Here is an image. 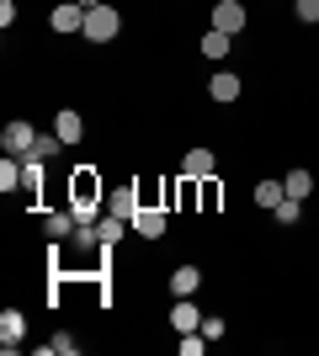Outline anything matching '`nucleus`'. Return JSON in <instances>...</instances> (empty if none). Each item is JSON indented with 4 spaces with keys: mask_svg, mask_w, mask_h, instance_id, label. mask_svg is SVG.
Instances as JSON below:
<instances>
[{
    "mask_svg": "<svg viewBox=\"0 0 319 356\" xmlns=\"http://www.w3.org/2000/svg\"><path fill=\"white\" fill-rule=\"evenodd\" d=\"M208 96H213V102H234V96H240V74L218 70V74L208 80Z\"/></svg>",
    "mask_w": 319,
    "mask_h": 356,
    "instance_id": "nucleus-13",
    "label": "nucleus"
},
{
    "mask_svg": "<svg viewBox=\"0 0 319 356\" xmlns=\"http://www.w3.org/2000/svg\"><path fill=\"white\" fill-rule=\"evenodd\" d=\"M80 346L69 341V335H54V346H43V356H75Z\"/></svg>",
    "mask_w": 319,
    "mask_h": 356,
    "instance_id": "nucleus-22",
    "label": "nucleus"
},
{
    "mask_svg": "<svg viewBox=\"0 0 319 356\" xmlns=\"http://www.w3.org/2000/svg\"><path fill=\"white\" fill-rule=\"evenodd\" d=\"M202 287V271L197 266H176L170 271V298H192Z\"/></svg>",
    "mask_w": 319,
    "mask_h": 356,
    "instance_id": "nucleus-11",
    "label": "nucleus"
},
{
    "mask_svg": "<svg viewBox=\"0 0 319 356\" xmlns=\"http://www.w3.org/2000/svg\"><path fill=\"white\" fill-rule=\"evenodd\" d=\"M117 32H122V16L112 11V6H91V11H85V32H80L85 43H112Z\"/></svg>",
    "mask_w": 319,
    "mask_h": 356,
    "instance_id": "nucleus-2",
    "label": "nucleus"
},
{
    "mask_svg": "<svg viewBox=\"0 0 319 356\" xmlns=\"http://www.w3.org/2000/svg\"><path fill=\"white\" fill-rule=\"evenodd\" d=\"M170 330H176V335L202 330V314H197V303H192V298H176V309H170Z\"/></svg>",
    "mask_w": 319,
    "mask_h": 356,
    "instance_id": "nucleus-8",
    "label": "nucleus"
},
{
    "mask_svg": "<svg viewBox=\"0 0 319 356\" xmlns=\"http://www.w3.org/2000/svg\"><path fill=\"white\" fill-rule=\"evenodd\" d=\"M80 6H85V11H91V6H106V0H80Z\"/></svg>",
    "mask_w": 319,
    "mask_h": 356,
    "instance_id": "nucleus-24",
    "label": "nucleus"
},
{
    "mask_svg": "<svg viewBox=\"0 0 319 356\" xmlns=\"http://www.w3.org/2000/svg\"><path fill=\"white\" fill-rule=\"evenodd\" d=\"M101 202H106L101 170H96V165H80L75 176H69V213H75V223H96Z\"/></svg>",
    "mask_w": 319,
    "mask_h": 356,
    "instance_id": "nucleus-1",
    "label": "nucleus"
},
{
    "mask_svg": "<svg viewBox=\"0 0 319 356\" xmlns=\"http://www.w3.org/2000/svg\"><path fill=\"white\" fill-rule=\"evenodd\" d=\"M282 197H288L282 181H261V186H256V208L261 213H277V208H282Z\"/></svg>",
    "mask_w": 319,
    "mask_h": 356,
    "instance_id": "nucleus-14",
    "label": "nucleus"
},
{
    "mask_svg": "<svg viewBox=\"0 0 319 356\" xmlns=\"http://www.w3.org/2000/svg\"><path fill=\"white\" fill-rule=\"evenodd\" d=\"M80 223H75V213H48V239H64V234H75Z\"/></svg>",
    "mask_w": 319,
    "mask_h": 356,
    "instance_id": "nucleus-18",
    "label": "nucleus"
},
{
    "mask_svg": "<svg viewBox=\"0 0 319 356\" xmlns=\"http://www.w3.org/2000/svg\"><path fill=\"white\" fill-rule=\"evenodd\" d=\"M138 208H144V202H138V186H117V192L106 197V213H117V218H128V223H133Z\"/></svg>",
    "mask_w": 319,
    "mask_h": 356,
    "instance_id": "nucleus-9",
    "label": "nucleus"
},
{
    "mask_svg": "<svg viewBox=\"0 0 319 356\" xmlns=\"http://www.w3.org/2000/svg\"><path fill=\"white\" fill-rule=\"evenodd\" d=\"M282 186H288V197H298V202H304V197L314 192V176H309V170H288V176H282Z\"/></svg>",
    "mask_w": 319,
    "mask_h": 356,
    "instance_id": "nucleus-17",
    "label": "nucleus"
},
{
    "mask_svg": "<svg viewBox=\"0 0 319 356\" xmlns=\"http://www.w3.org/2000/svg\"><path fill=\"white\" fill-rule=\"evenodd\" d=\"M59 144H64L59 134H54V138H48V134H38V144H32V160H48V154H54Z\"/></svg>",
    "mask_w": 319,
    "mask_h": 356,
    "instance_id": "nucleus-21",
    "label": "nucleus"
},
{
    "mask_svg": "<svg viewBox=\"0 0 319 356\" xmlns=\"http://www.w3.org/2000/svg\"><path fill=\"white\" fill-rule=\"evenodd\" d=\"M202 208H218V186H213V176L202 181Z\"/></svg>",
    "mask_w": 319,
    "mask_h": 356,
    "instance_id": "nucleus-23",
    "label": "nucleus"
},
{
    "mask_svg": "<svg viewBox=\"0 0 319 356\" xmlns=\"http://www.w3.org/2000/svg\"><path fill=\"white\" fill-rule=\"evenodd\" d=\"M133 229L144 239H165V213H160V208H138L133 213Z\"/></svg>",
    "mask_w": 319,
    "mask_h": 356,
    "instance_id": "nucleus-10",
    "label": "nucleus"
},
{
    "mask_svg": "<svg viewBox=\"0 0 319 356\" xmlns=\"http://www.w3.org/2000/svg\"><path fill=\"white\" fill-rule=\"evenodd\" d=\"M298 213H304V202H298V197H282V208L272 213L277 223H298Z\"/></svg>",
    "mask_w": 319,
    "mask_h": 356,
    "instance_id": "nucleus-19",
    "label": "nucleus"
},
{
    "mask_svg": "<svg viewBox=\"0 0 319 356\" xmlns=\"http://www.w3.org/2000/svg\"><path fill=\"white\" fill-rule=\"evenodd\" d=\"M213 165H218V160H213V149H186V154H181V181H208Z\"/></svg>",
    "mask_w": 319,
    "mask_h": 356,
    "instance_id": "nucleus-6",
    "label": "nucleus"
},
{
    "mask_svg": "<svg viewBox=\"0 0 319 356\" xmlns=\"http://www.w3.org/2000/svg\"><path fill=\"white\" fill-rule=\"evenodd\" d=\"M245 22H250V16H245V6H240V0H213V27H218V32L240 38V32H245Z\"/></svg>",
    "mask_w": 319,
    "mask_h": 356,
    "instance_id": "nucleus-4",
    "label": "nucleus"
},
{
    "mask_svg": "<svg viewBox=\"0 0 319 356\" xmlns=\"http://www.w3.org/2000/svg\"><path fill=\"white\" fill-rule=\"evenodd\" d=\"M54 134H59L64 144H80V138H85V122H80V112H69V106H64L59 118H54Z\"/></svg>",
    "mask_w": 319,
    "mask_h": 356,
    "instance_id": "nucleus-12",
    "label": "nucleus"
},
{
    "mask_svg": "<svg viewBox=\"0 0 319 356\" xmlns=\"http://www.w3.org/2000/svg\"><path fill=\"white\" fill-rule=\"evenodd\" d=\"M22 335H27V314H22V309H6V314H0V346H6V351H16V346H22Z\"/></svg>",
    "mask_w": 319,
    "mask_h": 356,
    "instance_id": "nucleus-7",
    "label": "nucleus"
},
{
    "mask_svg": "<svg viewBox=\"0 0 319 356\" xmlns=\"http://www.w3.org/2000/svg\"><path fill=\"white\" fill-rule=\"evenodd\" d=\"M293 16H298V22H309V27H314V22H319V0H293Z\"/></svg>",
    "mask_w": 319,
    "mask_h": 356,
    "instance_id": "nucleus-20",
    "label": "nucleus"
},
{
    "mask_svg": "<svg viewBox=\"0 0 319 356\" xmlns=\"http://www.w3.org/2000/svg\"><path fill=\"white\" fill-rule=\"evenodd\" d=\"M122 229H133V223H128V218H117V213H106V218H96V239H101L106 250H112V245L122 239Z\"/></svg>",
    "mask_w": 319,
    "mask_h": 356,
    "instance_id": "nucleus-15",
    "label": "nucleus"
},
{
    "mask_svg": "<svg viewBox=\"0 0 319 356\" xmlns=\"http://www.w3.org/2000/svg\"><path fill=\"white\" fill-rule=\"evenodd\" d=\"M229 48H234V38H229V32H218V27L202 32V54H208V59H224Z\"/></svg>",
    "mask_w": 319,
    "mask_h": 356,
    "instance_id": "nucleus-16",
    "label": "nucleus"
},
{
    "mask_svg": "<svg viewBox=\"0 0 319 356\" xmlns=\"http://www.w3.org/2000/svg\"><path fill=\"white\" fill-rule=\"evenodd\" d=\"M48 27L64 32V38L85 32V6H80V0H59V6H54V16H48Z\"/></svg>",
    "mask_w": 319,
    "mask_h": 356,
    "instance_id": "nucleus-3",
    "label": "nucleus"
},
{
    "mask_svg": "<svg viewBox=\"0 0 319 356\" xmlns=\"http://www.w3.org/2000/svg\"><path fill=\"white\" fill-rule=\"evenodd\" d=\"M0 144H6V154H16V160H27L32 144H38V128L32 122H6V134H0Z\"/></svg>",
    "mask_w": 319,
    "mask_h": 356,
    "instance_id": "nucleus-5",
    "label": "nucleus"
}]
</instances>
